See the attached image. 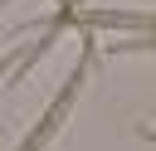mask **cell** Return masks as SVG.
I'll return each mask as SVG.
<instances>
[{"mask_svg":"<svg viewBox=\"0 0 156 151\" xmlns=\"http://www.w3.org/2000/svg\"><path fill=\"white\" fill-rule=\"evenodd\" d=\"M78 10H83V0H63V5H58V15H54V24H49V29H54V34H63V29H68V24H73V15H78Z\"/></svg>","mask_w":156,"mask_h":151,"instance_id":"7a4b0ae2","label":"cell"},{"mask_svg":"<svg viewBox=\"0 0 156 151\" xmlns=\"http://www.w3.org/2000/svg\"><path fill=\"white\" fill-rule=\"evenodd\" d=\"M0 5H5V0H0Z\"/></svg>","mask_w":156,"mask_h":151,"instance_id":"277c9868","label":"cell"},{"mask_svg":"<svg viewBox=\"0 0 156 151\" xmlns=\"http://www.w3.org/2000/svg\"><path fill=\"white\" fill-rule=\"evenodd\" d=\"M83 44H88V49H83V58L73 63V73H68V83H63V93H58V97L49 102V112H44V117H39V122L29 127V136H24V141H20L15 151H44V146L54 141V132L63 127V117H68V107L78 102V93H83V83H88V63H93V39H83Z\"/></svg>","mask_w":156,"mask_h":151,"instance_id":"6da1fadb","label":"cell"},{"mask_svg":"<svg viewBox=\"0 0 156 151\" xmlns=\"http://www.w3.org/2000/svg\"><path fill=\"white\" fill-rule=\"evenodd\" d=\"M141 136H146V141H156V127H141Z\"/></svg>","mask_w":156,"mask_h":151,"instance_id":"3957f363","label":"cell"}]
</instances>
